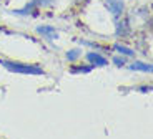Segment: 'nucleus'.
Instances as JSON below:
<instances>
[{"mask_svg": "<svg viewBox=\"0 0 153 139\" xmlns=\"http://www.w3.org/2000/svg\"><path fill=\"white\" fill-rule=\"evenodd\" d=\"M0 65L5 70H8L12 73H19V75H45L42 66L32 65V63H22V61H12V60L0 58Z\"/></svg>", "mask_w": 153, "mask_h": 139, "instance_id": "1", "label": "nucleus"}, {"mask_svg": "<svg viewBox=\"0 0 153 139\" xmlns=\"http://www.w3.org/2000/svg\"><path fill=\"white\" fill-rule=\"evenodd\" d=\"M105 4H107L108 12H111V15H113L115 18H118L123 13V10H125L123 0H105Z\"/></svg>", "mask_w": 153, "mask_h": 139, "instance_id": "2", "label": "nucleus"}, {"mask_svg": "<svg viewBox=\"0 0 153 139\" xmlns=\"http://www.w3.org/2000/svg\"><path fill=\"white\" fill-rule=\"evenodd\" d=\"M87 60L90 61L92 66H107L108 65V60L103 57V55H100L97 51H88L87 53Z\"/></svg>", "mask_w": 153, "mask_h": 139, "instance_id": "3", "label": "nucleus"}, {"mask_svg": "<svg viewBox=\"0 0 153 139\" xmlns=\"http://www.w3.org/2000/svg\"><path fill=\"white\" fill-rule=\"evenodd\" d=\"M12 13H13V15H20V17L37 15V5H35V2L32 0V2H28V4L25 5L23 8H19V10H12Z\"/></svg>", "mask_w": 153, "mask_h": 139, "instance_id": "4", "label": "nucleus"}, {"mask_svg": "<svg viewBox=\"0 0 153 139\" xmlns=\"http://www.w3.org/2000/svg\"><path fill=\"white\" fill-rule=\"evenodd\" d=\"M37 32H38L40 35H43L47 40H57V38H58V32L55 30L53 26H50V25L37 26Z\"/></svg>", "mask_w": 153, "mask_h": 139, "instance_id": "5", "label": "nucleus"}, {"mask_svg": "<svg viewBox=\"0 0 153 139\" xmlns=\"http://www.w3.org/2000/svg\"><path fill=\"white\" fill-rule=\"evenodd\" d=\"M128 68L130 70H133V71H145V73H152V65L150 63H143V61H133L131 65H128Z\"/></svg>", "mask_w": 153, "mask_h": 139, "instance_id": "6", "label": "nucleus"}, {"mask_svg": "<svg viewBox=\"0 0 153 139\" xmlns=\"http://www.w3.org/2000/svg\"><path fill=\"white\" fill-rule=\"evenodd\" d=\"M130 33V25L126 20H120L117 22V35L118 37H126V35Z\"/></svg>", "mask_w": 153, "mask_h": 139, "instance_id": "7", "label": "nucleus"}, {"mask_svg": "<svg viewBox=\"0 0 153 139\" xmlns=\"http://www.w3.org/2000/svg\"><path fill=\"white\" fill-rule=\"evenodd\" d=\"M92 70H93L92 65H73V66H70V73H73V75H76V73L87 75V73H90Z\"/></svg>", "mask_w": 153, "mask_h": 139, "instance_id": "8", "label": "nucleus"}, {"mask_svg": "<svg viewBox=\"0 0 153 139\" xmlns=\"http://www.w3.org/2000/svg\"><path fill=\"white\" fill-rule=\"evenodd\" d=\"M113 50H117V51H118V55H122V57H135L133 50L128 48V46H125V45H122V43H115Z\"/></svg>", "mask_w": 153, "mask_h": 139, "instance_id": "9", "label": "nucleus"}, {"mask_svg": "<svg viewBox=\"0 0 153 139\" xmlns=\"http://www.w3.org/2000/svg\"><path fill=\"white\" fill-rule=\"evenodd\" d=\"M80 55H82V50H78V48L70 50V51H67V60H68L70 63H73V61H76L80 58Z\"/></svg>", "mask_w": 153, "mask_h": 139, "instance_id": "10", "label": "nucleus"}, {"mask_svg": "<svg viewBox=\"0 0 153 139\" xmlns=\"http://www.w3.org/2000/svg\"><path fill=\"white\" fill-rule=\"evenodd\" d=\"M35 2V5H37V7H50V5H53V2L55 0H33Z\"/></svg>", "mask_w": 153, "mask_h": 139, "instance_id": "11", "label": "nucleus"}, {"mask_svg": "<svg viewBox=\"0 0 153 139\" xmlns=\"http://www.w3.org/2000/svg\"><path fill=\"white\" fill-rule=\"evenodd\" d=\"M113 65H115V66H118V68L125 66V65H126L125 57H122V55H120V57H115V58H113Z\"/></svg>", "mask_w": 153, "mask_h": 139, "instance_id": "12", "label": "nucleus"}]
</instances>
